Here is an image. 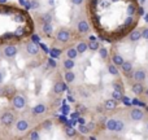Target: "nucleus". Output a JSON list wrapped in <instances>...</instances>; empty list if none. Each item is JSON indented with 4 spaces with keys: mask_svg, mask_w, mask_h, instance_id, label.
Here are the masks:
<instances>
[{
    "mask_svg": "<svg viewBox=\"0 0 148 140\" xmlns=\"http://www.w3.org/2000/svg\"><path fill=\"white\" fill-rule=\"evenodd\" d=\"M18 53V47L14 43H8L7 46L3 48V56L5 59H14Z\"/></svg>",
    "mask_w": 148,
    "mask_h": 140,
    "instance_id": "f257e3e1",
    "label": "nucleus"
},
{
    "mask_svg": "<svg viewBox=\"0 0 148 140\" xmlns=\"http://www.w3.org/2000/svg\"><path fill=\"white\" fill-rule=\"evenodd\" d=\"M0 55H1V53H0Z\"/></svg>",
    "mask_w": 148,
    "mask_h": 140,
    "instance_id": "a18cd8bd",
    "label": "nucleus"
},
{
    "mask_svg": "<svg viewBox=\"0 0 148 140\" xmlns=\"http://www.w3.org/2000/svg\"><path fill=\"white\" fill-rule=\"evenodd\" d=\"M108 71H109L110 75L117 76V75H118V66H116V65L112 62V64L108 65Z\"/></svg>",
    "mask_w": 148,
    "mask_h": 140,
    "instance_id": "393cba45",
    "label": "nucleus"
},
{
    "mask_svg": "<svg viewBox=\"0 0 148 140\" xmlns=\"http://www.w3.org/2000/svg\"><path fill=\"white\" fill-rule=\"evenodd\" d=\"M120 68L126 76H130L131 73H133V62L131 61H123V64L121 65Z\"/></svg>",
    "mask_w": 148,
    "mask_h": 140,
    "instance_id": "9b49d317",
    "label": "nucleus"
},
{
    "mask_svg": "<svg viewBox=\"0 0 148 140\" xmlns=\"http://www.w3.org/2000/svg\"><path fill=\"white\" fill-rule=\"evenodd\" d=\"M26 102H27L26 99L20 94H16L14 96L12 97V105H13V108L17 110H22L23 108L26 107Z\"/></svg>",
    "mask_w": 148,
    "mask_h": 140,
    "instance_id": "20e7f679",
    "label": "nucleus"
},
{
    "mask_svg": "<svg viewBox=\"0 0 148 140\" xmlns=\"http://www.w3.org/2000/svg\"><path fill=\"white\" fill-rule=\"evenodd\" d=\"M140 39H143V36H142V30H133L129 34V40L133 42V43L139 42Z\"/></svg>",
    "mask_w": 148,
    "mask_h": 140,
    "instance_id": "4468645a",
    "label": "nucleus"
},
{
    "mask_svg": "<svg viewBox=\"0 0 148 140\" xmlns=\"http://www.w3.org/2000/svg\"><path fill=\"white\" fill-rule=\"evenodd\" d=\"M64 81L66 82V83H74V81H75V74H74L72 70H66L64 74Z\"/></svg>",
    "mask_w": 148,
    "mask_h": 140,
    "instance_id": "aec40b11",
    "label": "nucleus"
},
{
    "mask_svg": "<svg viewBox=\"0 0 148 140\" xmlns=\"http://www.w3.org/2000/svg\"><path fill=\"white\" fill-rule=\"evenodd\" d=\"M144 20H146L147 22H148V14H146V18H144Z\"/></svg>",
    "mask_w": 148,
    "mask_h": 140,
    "instance_id": "79ce46f5",
    "label": "nucleus"
},
{
    "mask_svg": "<svg viewBox=\"0 0 148 140\" xmlns=\"http://www.w3.org/2000/svg\"><path fill=\"white\" fill-rule=\"evenodd\" d=\"M66 57L68 59H73V60H75L77 57H78V55H79V52L77 51V48L75 47H70V48H68L66 49Z\"/></svg>",
    "mask_w": 148,
    "mask_h": 140,
    "instance_id": "6ab92c4d",
    "label": "nucleus"
},
{
    "mask_svg": "<svg viewBox=\"0 0 148 140\" xmlns=\"http://www.w3.org/2000/svg\"><path fill=\"white\" fill-rule=\"evenodd\" d=\"M75 48H77V51L79 52V55H82L88 49V43H86V42H79V43L75 46Z\"/></svg>",
    "mask_w": 148,
    "mask_h": 140,
    "instance_id": "4be33fe9",
    "label": "nucleus"
},
{
    "mask_svg": "<svg viewBox=\"0 0 148 140\" xmlns=\"http://www.w3.org/2000/svg\"><path fill=\"white\" fill-rule=\"evenodd\" d=\"M65 132H66L68 136H70V138H73V136H75V130L72 127H65Z\"/></svg>",
    "mask_w": 148,
    "mask_h": 140,
    "instance_id": "7c9ffc66",
    "label": "nucleus"
},
{
    "mask_svg": "<svg viewBox=\"0 0 148 140\" xmlns=\"http://www.w3.org/2000/svg\"><path fill=\"white\" fill-rule=\"evenodd\" d=\"M134 12H135V7H134V4H130L127 7V14L129 16H133Z\"/></svg>",
    "mask_w": 148,
    "mask_h": 140,
    "instance_id": "2f4dec72",
    "label": "nucleus"
},
{
    "mask_svg": "<svg viewBox=\"0 0 148 140\" xmlns=\"http://www.w3.org/2000/svg\"><path fill=\"white\" fill-rule=\"evenodd\" d=\"M112 97H113L114 100H117V101H121V100H122V97H123V92L114 89V91L112 92Z\"/></svg>",
    "mask_w": 148,
    "mask_h": 140,
    "instance_id": "cd10ccee",
    "label": "nucleus"
},
{
    "mask_svg": "<svg viewBox=\"0 0 148 140\" xmlns=\"http://www.w3.org/2000/svg\"><path fill=\"white\" fill-rule=\"evenodd\" d=\"M146 127H147V131H148V122H147V125H146Z\"/></svg>",
    "mask_w": 148,
    "mask_h": 140,
    "instance_id": "37998d69",
    "label": "nucleus"
},
{
    "mask_svg": "<svg viewBox=\"0 0 148 140\" xmlns=\"http://www.w3.org/2000/svg\"><path fill=\"white\" fill-rule=\"evenodd\" d=\"M110 60H112V62L116 65V66H121V65L123 64V57L121 56V55H118V53H113L112 55V57H110Z\"/></svg>",
    "mask_w": 148,
    "mask_h": 140,
    "instance_id": "dca6fc26",
    "label": "nucleus"
},
{
    "mask_svg": "<svg viewBox=\"0 0 148 140\" xmlns=\"http://www.w3.org/2000/svg\"><path fill=\"white\" fill-rule=\"evenodd\" d=\"M27 138L31 140H38V139H40V132H39L38 130H31L30 132L27 134Z\"/></svg>",
    "mask_w": 148,
    "mask_h": 140,
    "instance_id": "5701e85b",
    "label": "nucleus"
},
{
    "mask_svg": "<svg viewBox=\"0 0 148 140\" xmlns=\"http://www.w3.org/2000/svg\"><path fill=\"white\" fill-rule=\"evenodd\" d=\"M99 55L101 59L107 60L108 59V49L107 48H99Z\"/></svg>",
    "mask_w": 148,
    "mask_h": 140,
    "instance_id": "c756f323",
    "label": "nucleus"
},
{
    "mask_svg": "<svg viewBox=\"0 0 148 140\" xmlns=\"http://www.w3.org/2000/svg\"><path fill=\"white\" fill-rule=\"evenodd\" d=\"M133 23V16H129L127 20L125 21V25H131Z\"/></svg>",
    "mask_w": 148,
    "mask_h": 140,
    "instance_id": "f704fd0d",
    "label": "nucleus"
},
{
    "mask_svg": "<svg viewBox=\"0 0 148 140\" xmlns=\"http://www.w3.org/2000/svg\"><path fill=\"white\" fill-rule=\"evenodd\" d=\"M16 122V117L12 112H4L0 115V123L5 127H10Z\"/></svg>",
    "mask_w": 148,
    "mask_h": 140,
    "instance_id": "7ed1b4c3",
    "label": "nucleus"
},
{
    "mask_svg": "<svg viewBox=\"0 0 148 140\" xmlns=\"http://www.w3.org/2000/svg\"><path fill=\"white\" fill-rule=\"evenodd\" d=\"M40 20L43 21V23H51L52 22L51 13H43V14H40Z\"/></svg>",
    "mask_w": 148,
    "mask_h": 140,
    "instance_id": "bb28decb",
    "label": "nucleus"
},
{
    "mask_svg": "<svg viewBox=\"0 0 148 140\" xmlns=\"http://www.w3.org/2000/svg\"><path fill=\"white\" fill-rule=\"evenodd\" d=\"M125 130V122L122 120H117V125H116L114 132H122Z\"/></svg>",
    "mask_w": 148,
    "mask_h": 140,
    "instance_id": "a878e982",
    "label": "nucleus"
},
{
    "mask_svg": "<svg viewBox=\"0 0 148 140\" xmlns=\"http://www.w3.org/2000/svg\"><path fill=\"white\" fill-rule=\"evenodd\" d=\"M25 51L27 52L30 56H36L39 53V47L36 46L35 42L33 40H27L25 43Z\"/></svg>",
    "mask_w": 148,
    "mask_h": 140,
    "instance_id": "39448f33",
    "label": "nucleus"
},
{
    "mask_svg": "<svg viewBox=\"0 0 148 140\" xmlns=\"http://www.w3.org/2000/svg\"><path fill=\"white\" fill-rule=\"evenodd\" d=\"M144 117H146V113H144L140 108H134V109H131L130 118L133 121H135V122H140V121L144 120Z\"/></svg>",
    "mask_w": 148,
    "mask_h": 140,
    "instance_id": "423d86ee",
    "label": "nucleus"
},
{
    "mask_svg": "<svg viewBox=\"0 0 148 140\" xmlns=\"http://www.w3.org/2000/svg\"><path fill=\"white\" fill-rule=\"evenodd\" d=\"M47 112V105L44 102H39L35 107L31 108V114L33 115H42Z\"/></svg>",
    "mask_w": 148,
    "mask_h": 140,
    "instance_id": "1a4fd4ad",
    "label": "nucleus"
},
{
    "mask_svg": "<svg viewBox=\"0 0 148 140\" xmlns=\"http://www.w3.org/2000/svg\"><path fill=\"white\" fill-rule=\"evenodd\" d=\"M84 0H72L73 5H82V3H83Z\"/></svg>",
    "mask_w": 148,
    "mask_h": 140,
    "instance_id": "c9c22d12",
    "label": "nucleus"
},
{
    "mask_svg": "<svg viewBox=\"0 0 148 140\" xmlns=\"http://www.w3.org/2000/svg\"><path fill=\"white\" fill-rule=\"evenodd\" d=\"M62 66H64L65 70H73L74 66H75V62H74L73 59H68L66 57V60H64V62H62Z\"/></svg>",
    "mask_w": 148,
    "mask_h": 140,
    "instance_id": "412c9836",
    "label": "nucleus"
},
{
    "mask_svg": "<svg viewBox=\"0 0 148 140\" xmlns=\"http://www.w3.org/2000/svg\"><path fill=\"white\" fill-rule=\"evenodd\" d=\"M42 33L47 36H51L53 33V27H52V23H43L42 25Z\"/></svg>",
    "mask_w": 148,
    "mask_h": 140,
    "instance_id": "f3484780",
    "label": "nucleus"
},
{
    "mask_svg": "<svg viewBox=\"0 0 148 140\" xmlns=\"http://www.w3.org/2000/svg\"><path fill=\"white\" fill-rule=\"evenodd\" d=\"M51 126H52V123L49 121H46V123H43V127H46V128H49Z\"/></svg>",
    "mask_w": 148,
    "mask_h": 140,
    "instance_id": "e433bc0d",
    "label": "nucleus"
},
{
    "mask_svg": "<svg viewBox=\"0 0 148 140\" xmlns=\"http://www.w3.org/2000/svg\"><path fill=\"white\" fill-rule=\"evenodd\" d=\"M117 104H118V101L114 100L113 97L112 99H108L104 101V109L105 110H114L116 108H117Z\"/></svg>",
    "mask_w": 148,
    "mask_h": 140,
    "instance_id": "2eb2a0df",
    "label": "nucleus"
},
{
    "mask_svg": "<svg viewBox=\"0 0 148 140\" xmlns=\"http://www.w3.org/2000/svg\"><path fill=\"white\" fill-rule=\"evenodd\" d=\"M66 89V84L64 83V82H61V81H59V82H56V83L53 84V88H52V91H53V94L55 95H61L62 92Z\"/></svg>",
    "mask_w": 148,
    "mask_h": 140,
    "instance_id": "f8f14e48",
    "label": "nucleus"
},
{
    "mask_svg": "<svg viewBox=\"0 0 148 140\" xmlns=\"http://www.w3.org/2000/svg\"><path fill=\"white\" fill-rule=\"evenodd\" d=\"M14 127L18 132H26V131L29 130V127H30V125H29L27 120H25V118H20V120H17L14 122Z\"/></svg>",
    "mask_w": 148,
    "mask_h": 140,
    "instance_id": "0eeeda50",
    "label": "nucleus"
},
{
    "mask_svg": "<svg viewBox=\"0 0 148 140\" xmlns=\"http://www.w3.org/2000/svg\"><path fill=\"white\" fill-rule=\"evenodd\" d=\"M113 89H117V91L123 92V88H122V86H121L120 83H113Z\"/></svg>",
    "mask_w": 148,
    "mask_h": 140,
    "instance_id": "72a5a7b5",
    "label": "nucleus"
},
{
    "mask_svg": "<svg viewBox=\"0 0 148 140\" xmlns=\"http://www.w3.org/2000/svg\"><path fill=\"white\" fill-rule=\"evenodd\" d=\"M100 44L97 40H90L88 42V49L90 51H99Z\"/></svg>",
    "mask_w": 148,
    "mask_h": 140,
    "instance_id": "b1692460",
    "label": "nucleus"
},
{
    "mask_svg": "<svg viewBox=\"0 0 148 140\" xmlns=\"http://www.w3.org/2000/svg\"><path fill=\"white\" fill-rule=\"evenodd\" d=\"M3 82H4V74L3 71H0V84H3Z\"/></svg>",
    "mask_w": 148,
    "mask_h": 140,
    "instance_id": "4c0bfd02",
    "label": "nucleus"
},
{
    "mask_svg": "<svg viewBox=\"0 0 148 140\" xmlns=\"http://www.w3.org/2000/svg\"><path fill=\"white\" fill-rule=\"evenodd\" d=\"M147 83H148V79H147Z\"/></svg>",
    "mask_w": 148,
    "mask_h": 140,
    "instance_id": "c03bdc74",
    "label": "nucleus"
},
{
    "mask_svg": "<svg viewBox=\"0 0 148 140\" xmlns=\"http://www.w3.org/2000/svg\"><path fill=\"white\" fill-rule=\"evenodd\" d=\"M133 78L135 82H144L147 79V74L144 69H136L133 73Z\"/></svg>",
    "mask_w": 148,
    "mask_h": 140,
    "instance_id": "9d476101",
    "label": "nucleus"
},
{
    "mask_svg": "<svg viewBox=\"0 0 148 140\" xmlns=\"http://www.w3.org/2000/svg\"><path fill=\"white\" fill-rule=\"evenodd\" d=\"M55 38H56V40L60 42V43H68V42H70V39H72V33H70V30H68V29H60V30H57Z\"/></svg>",
    "mask_w": 148,
    "mask_h": 140,
    "instance_id": "f03ea898",
    "label": "nucleus"
},
{
    "mask_svg": "<svg viewBox=\"0 0 148 140\" xmlns=\"http://www.w3.org/2000/svg\"><path fill=\"white\" fill-rule=\"evenodd\" d=\"M144 86H143V82H135V83L131 86V91L134 92L135 95H142L144 94Z\"/></svg>",
    "mask_w": 148,
    "mask_h": 140,
    "instance_id": "ddd939ff",
    "label": "nucleus"
},
{
    "mask_svg": "<svg viewBox=\"0 0 148 140\" xmlns=\"http://www.w3.org/2000/svg\"><path fill=\"white\" fill-rule=\"evenodd\" d=\"M142 36H143L144 40H148V27L142 29Z\"/></svg>",
    "mask_w": 148,
    "mask_h": 140,
    "instance_id": "473e14b6",
    "label": "nucleus"
},
{
    "mask_svg": "<svg viewBox=\"0 0 148 140\" xmlns=\"http://www.w3.org/2000/svg\"><path fill=\"white\" fill-rule=\"evenodd\" d=\"M144 94H146V96H148V87H147L146 89H144Z\"/></svg>",
    "mask_w": 148,
    "mask_h": 140,
    "instance_id": "a19ab883",
    "label": "nucleus"
},
{
    "mask_svg": "<svg viewBox=\"0 0 148 140\" xmlns=\"http://www.w3.org/2000/svg\"><path fill=\"white\" fill-rule=\"evenodd\" d=\"M78 131L81 134H88L90 132V128H88V126H86V125H79V127H78Z\"/></svg>",
    "mask_w": 148,
    "mask_h": 140,
    "instance_id": "c85d7f7f",
    "label": "nucleus"
},
{
    "mask_svg": "<svg viewBox=\"0 0 148 140\" xmlns=\"http://www.w3.org/2000/svg\"><path fill=\"white\" fill-rule=\"evenodd\" d=\"M78 122H79V125H84V123H86V121H84V118H79Z\"/></svg>",
    "mask_w": 148,
    "mask_h": 140,
    "instance_id": "58836bf2",
    "label": "nucleus"
},
{
    "mask_svg": "<svg viewBox=\"0 0 148 140\" xmlns=\"http://www.w3.org/2000/svg\"><path fill=\"white\" fill-rule=\"evenodd\" d=\"M90 30H91V27H90V23L87 22L86 20H81L78 23H77V31H78L79 34H82V35H84V34H88Z\"/></svg>",
    "mask_w": 148,
    "mask_h": 140,
    "instance_id": "6e6552de",
    "label": "nucleus"
},
{
    "mask_svg": "<svg viewBox=\"0 0 148 140\" xmlns=\"http://www.w3.org/2000/svg\"><path fill=\"white\" fill-rule=\"evenodd\" d=\"M116 125H117V120H114V118H109V120L105 121V128L108 131H114Z\"/></svg>",
    "mask_w": 148,
    "mask_h": 140,
    "instance_id": "a211bd4d",
    "label": "nucleus"
},
{
    "mask_svg": "<svg viewBox=\"0 0 148 140\" xmlns=\"http://www.w3.org/2000/svg\"><path fill=\"white\" fill-rule=\"evenodd\" d=\"M90 40H96V38H95V36H92V35H91V36H90Z\"/></svg>",
    "mask_w": 148,
    "mask_h": 140,
    "instance_id": "ea45409f",
    "label": "nucleus"
}]
</instances>
